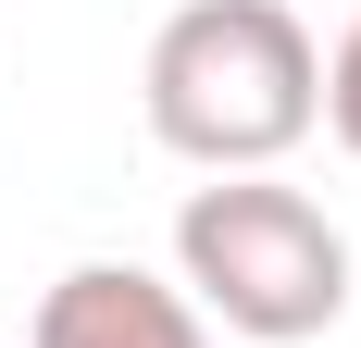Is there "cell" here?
Listing matches in <instances>:
<instances>
[{"label":"cell","instance_id":"1","mask_svg":"<svg viewBox=\"0 0 361 348\" xmlns=\"http://www.w3.org/2000/svg\"><path fill=\"white\" fill-rule=\"evenodd\" d=\"M149 137L200 174H274L324 125V50L287 0H187L149 37Z\"/></svg>","mask_w":361,"mask_h":348},{"label":"cell","instance_id":"2","mask_svg":"<svg viewBox=\"0 0 361 348\" xmlns=\"http://www.w3.org/2000/svg\"><path fill=\"white\" fill-rule=\"evenodd\" d=\"M175 274L187 311H212L250 348H299L349 311V237L324 224V199H299L274 174H212L175 211Z\"/></svg>","mask_w":361,"mask_h":348},{"label":"cell","instance_id":"3","mask_svg":"<svg viewBox=\"0 0 361 348\" xmlns=\"http://www.w3.org/2000/svg\"><path fill=\"white\" fill-rule=\"evenodd\" d=\"M25 348H212V323L187 311V286L137 274V261H75V274H50Z\"/></svg>","mask_w":361,"mask_h":348},{"label":"cell","instance_id":"4","mask_svg":"<svg viewBox=\"0 0 361 348\" xmlns=\"http://www.w3.org/2000/svg\"><path fill=\"white\" fill-rule=\"evenodd\" d=\"M324 125H336V149L361 162V25L324 50Z\"/></svg>","mask_w":361,"mask_h":348}]
</instances>
